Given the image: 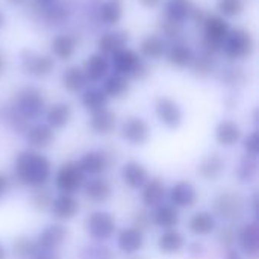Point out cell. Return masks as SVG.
Masks as SVG:
<instances>
[{"label": "cell", "instance_id": "6da1fadb", "mask_svg": "<svg viewBox=\"0 0 259 259\" xmlns=\"http://www.w3.org/2000/svg\"><path fill=\"white\" fill-rule=\"evenodd\" d=\"M14 176L20 185L41 188L52 178L50 159L36 152H21L14 162Z\"/></svg>", "mask_w": 259, "mask_h": 259}, {"label": "cell", "instance_id": "7a4b0ae2", "mask_svg": "<svg viewBox=\"0 0 259 259\" xmlns=\"http://www.w3.org/2000/svg\"><path fill=\"white\" fill-rule=\"evenodd\" d=\"M83 184H85V175L82 173L77 162L67 161L58 168L55 176V185L61 193L74 194L83 187Z\"/></svg>", "mask_w": 259, "mask_h": 259}, {"label": "cell", "instance_id": "3957f363", "mask_svg": "<svg viewBox=\"0 0 259 259\" xmlns=\"http://www.w3.org/2000/svg\"><path fill=\"white\" fill-rule=\"evenodd\" d=\"M214 209L222 219L228 222H237L244 215L246 200L241 194L235 191H225L215 197Z\"/></svg>", "mask_w": 259, "mask_h": 259}, {"label": "cell", "instance_id": "277c9868", "mask_svg": "<svg viewBox=\"0 0 259 259\" xmlns=\"http://www.w3.org/2000/svg\"><path fill=\"white\" fill-rule=\"evenodd\" d=\"M85 228L91 238L97 241H105L115 234L117 223H115V217L111 212L94 211L87 217Z\"/></svg>", "mask_w": 259, "mask_h": 259}, {"label": "cell", "instance_id": "5b68a950", "mask_svg": "<svg viewBox=\"0 0 259 259\" xmlns=\"http://www.w3.org/2000/svg\"><path fill=\"white\" fill-rule=\"evenodd\" d=\"M44 109V99L41 93L35 88L23 90L17 97V114L24 120L36 118Z\"/></svg>", "mask_w": 259, "mask_h": 259}, {"label": "cell", "instance_id": "8992f818", "mask_svg": "<svg viewBox=\"0 0 259 259\" xmlns=\"http://www.w3.org/2000/svg\"><path fill=\"white\" fill-rule=\"evenodd\" d=\"M68 237V229L67 226H64L62 223H53L50 226H47L46 229H42L38 234L36 246L39 250H49V252H55L56 249H59L62 246V243L67 240Z\"/></svg>", "mask_w": 259, "mask_h": 259}, {"label": "cell", "instance_id": "52a82bcc", "mask_svg": "<svg viewBox=\"0 0 259 259\" xmlns=\"http://www.w3.org/2000/svg\"><path fill=\"white\" fill-rule=\"evenodd\" d=\"M150 137L149 124L141 117H131L121 126V138L134 146H143Z\"/></svg>", "mask_w": 259, "mask_h": 259}, {"label": "cell", "instance_id": "ba28073f", "mask_svg": "<svg viewBox=\"0 0 259 259\" xmlns=\"http://www.w3.org/2000/svg\"><path fill=\"white\" fill-rule=\"evenodd\" d=\"M253 42L249 32L237 29L225 38V52L231 58H244L252 52Z\"/></svg>", "mask_w": 259, "mask_h": 259}, {"label": "cell", "instance_id": "9c48e42d", "mask_svg": "<svg viewBox=\"0 0 259 259\" xmlns=\"http://www.w3.org/2000/svg\"><path fill=\"white\" fill-rule=\"evenodd\" d=\"M77 164L83 175H90L96 178L99 175H103L108 170V167L111 165V156L103 150H91V152H87L79 159Z\"/></svg>", "mask_w": 259, "mask_h": 259}, {"label": "cell", "instance_id": "30bf717a", "mask_svg": "<svg viewBox=\"0 0 259 259\" xmlns=\"http://www.w3.org/2000/svg\"><path fill=\"white\" fill-rule=\"evenodd\" d=\"M156 115L159 121L167 126L168 129H176L182 123V111L179 105L168 99V97H161L156 103Z\"/></svg>", "mask_w": 259, "mask_h": 259}, {"label": "cell", "instance_id": "8fae6325", "mask_svg": "<svg viewBox=\"0 0 259 259\" xmlns=\"http://www.w3.org/2000/svg\"><path fill=\"white\" fill-rule=\"evenodd\" d=\"M197 190L188 181L176 182L170 190V202L176 208H191L197 202Z\"/></svg>", "mask_w": 259, "mask_h": 259}, {"label": "cell", "instance_id": "7c38bea8", "mask_svg": "<svg viewBox=\"0 0 259 259\" xmlns=\"http://www.w3.org/2000/svg\"><path fill=\"white\" fill-rule=\"evenodd\" d=\"M79 202L77 199L73 196V194H64L61 193L58 197L53 199V203H52V214L56 220L59 222H67V220H71L77 215L79 212Z\"/></svg>", "mask_w": 259, "mask_h": 259}, {"label": "cell", "instance_id": "4fadbf2b", "mask_svg": "<svg viewBox=\"0 0 259 259\" xmlns=\"http://www.w3.org/2000/svg\"><path fill=\"white\" fill-rule=\"evenodd\" d=\"M144 243H146L144 232H141L134 226L121 229L117 235V246L126 255L138 253L144 247Z\"/></svg>", "mask_w": 259, "mask_h": 259}, {"label": "cell", "instance_id": "5bb4252c", "mask_svg": "<svg viewBox=\"0 0 259 259\" xmlns=\"http://www.w3.org/2000/svg\"><path fill=\"white\" fill-rule=\"evenodd\" d=\"M82 188H83L85 197L94 203H105L112 197V187L105 178L96 176L91 181L85 182Z\"/></svg>", "mask_w": 259, "mask_h": 259}, {"label": "cell", "instance_id": "9a60e30c", "mask_svg": "<svg viewBox=\"0 0 259 259\" xmlns=\"http://www.w3.org/2000/svg\"><path fill=\"white\" fill-rule=\"evenodd\" d=\"M229 29L228 24L223 18L220 17H209L206 20V38H205V46L211 50H219L220 44L225 41L228 36Z\"/></svg>", "mask_w": 259, "mask_h": 259}, {"label": "cell", "instance_id": "2e32d148", "mask_svg": "<svg viewBox=\"0 0 259 259\" xmlns=\"http://www.w3.org/2000/svg\"><path fill=\"white\" fill-rule=\"evenodd\" d=\"M147 168L138 161H129L121 167V179L131 190H141L147 181Z\"/></svg>", "mask_w": 259, "mask_h": 259}, {"label": "cell", "instance_id": "e0dca14e", "mask_svg": "<svg viewBox=\"0 0 259 259\" xmlns=\"http://www.w3.org/2000/svg\"><path fill=\"white\" fill-rule=\"evenodd\" d=\"M115 68L121 76H137L143 67L140 56L132 50H118L115 52L114 59Z\"/></svg>", "mask_w": 259, "mask_h": 259}, {"label": "cell", "instance_id": "ac0fdd59", "mask_svg": "<svg viewBox=\"0 0 259 259\" xmlns=\"http://www.w3.org/2000/svg\"><path fill=\"white\" fill-rule=\"evenodd\" d=\"M217 228V220L214 214L208 211H199L194 212L188 220V231L197 237H206L212 234Z\"/></svg>", "mask_w": 259, "mask_h": 259}, {"label": "cell", "instance_id": "d6986e66", "mask_svg": "<svg viewBox=\"0 0 259 259\" xmlns=\"http://www.w3.org/2000/svg\"><path fill=\"white\" fill-rule=\"evenodd\" d=\"M238 244L241 250L249 255L255 256L259 250V228L256 223H246L237 234Z\"/></svg>", "mask_w": 259, "mask_h": 259}, {"label": "cell", "instance_id": "ffe728a7", "mask_svg": "<svg viewBox=\"0 0 259 259\" xmlns=\"http://www.w3.org/2000/svg\"><path fill=\"white\" fill-rule=\"evenodd\" d=\"M165 194V184L161 178H150L141 187V202L144 206H158Z\"/></svg>", "mask_w": 259, "mask_h": 259}, {"label": "cell", "instance_id": "44dd1931", "mask_svg": "<svg viewBox=\"0 0 259 259\" xmlns=\"http://www.w3.org/2000/svg\"><path fill=\"white\" fill-rule=\"evenodd\" d=\"M117 123V117L112 111L103 108L99 111H94L90 118V129L97 135H108L114 131Z\"/></svg>", "mask_w": 259, "mask_h": 259}, {"label": "cell", "instance_id": "7402d4cb", "mask_svg": "<svg viewBox=\"0 0 259 259\" xmlns=\"http://www.w3.org/2000/svg\"><path fill=\"white\" fill-rule=\"evenodd\" d=\"M26 140L33 149L42 150V149H47L53 143L55 132L49 124H35L27 131Z\"/></svg>", "mask_w": 259, "mask_h": 259}, {"label": "cell", "instance_id": "603a6c76", "mask_svg": "<svg viewBox=\"0 0 259 259\" xmlns=\"http://www.w3.org/2000/svg\"><path fill=\"white\" fill-rule=\"evenodd\" d=\"M185 247V237L176 229H165L158 238V250L165 255L179 253Z\"/></svg>", "mask_w": 259, "mask_h": 259}, {"label": "cell", "instance_id": "cb8c5ba5", "mask_svg": "<svg viewBox=\"0 0 259 259\" xmlns=\"http://www.w3.org/2000/svg\"><path fill=\"white\" fill-rule=\"evenodd\" d=\"M215 140L223 147L235 146L241 140V129L232 120H223L215 129Z\"/></svg>", "mask_w": 259, "mask_h": 259}, {"label": "cell", "instance_id": "d4e9b609", "mask_svg": "<svg viewBox=\"0 0 259 259\" xmlns=\"http://www.w3.org/2000/svg\"><path fill=\"white\" fill-rule=\"evenodd\" d=\"M181 222V214L173 205H158L152 215V223L162 229H175Z\"/></svg>", "mask_w": 259, "mask_h": 259}, {"label": "cell", "instance_id": "484cf974", "mask_svg": "<svg viewBox=\"0 0 259 259\" xmlns=\"http://www.w3.org/2000/svg\"><path fill=\"white\" fill-rule=\"evenodd\" d=\"M225 171V158L212 153L205 156L199 164V175L206 181H215L219 179Z\"/></svg>", "mask_w": 259, "mask_h": 259}, {"label": "cell", "instance_id": "4316f807", "mask_svg": "<svg viewBox=\"0 0 259 259\" xmlns=\"http://www.w3.org/2000/svg\"><path fill=\"white\" fill-rule=\"evenodd\" d=\"M71 106L68 103H56L47 111V124L52 129H61L71 120Z\"/></svg>", "mask_w": 259, "mask_h": 259}, {"label": "cell", "instance_id": "83f0119b", "mask_svg": "<svg viewBox=\"0 0 259 259\" xmlns=\"http://www.w3.org/2000/svg\"><path fill=\"white\" fill-rule=\"evenodd\" d=\"M106 71H108V61L102 55H93L85 62L83 74L88 80L97 82L106 74Z\"/></svg>", "mask_w": 259, "mask_h": 259}, {"label": "cell", "instance_id": "f1b7e54d", "mask_svg": "<svg viewBox=\"0 0 259 259\" xmlns=\"http://www.w3.org/2000/svg\"><path fill=\"white\" fill-rule=\"evenodd\" d=\"M193 12V3L190 0H170L167 3V17L168 21L179 23L185 20Z\"/></svg>", "mask_w": 259, "mask_h": 259}, {"label": "cell", "instance_id": "f546056e", "mask_svg": "<svg viewBox=\"0 0 259 259\" xmlns=\"http://www.w3.org/2000/svg\"><path fill=\"white\" fill-rule=\"evenodd\" d=\"M36 241L29 237H18L12 243V255L17 259H30L38 252Z\"/></svg>", "mask_w": 259, "mask_h": 259}, {"label": "cell", "instance_id": "4dcf8cb0", "mask_svg": "<svg viewBox=\"0 0 259 259\" xmlns=\"http://www.w3.org/2000/svg\"><path fill=\"white\" fill-rule=\"evenodd\" d=\"M74 49H76V41L73 36L70 35H59L53 39L52 42V50L53 53L62 59V61H67L73 56L74 53Z\"/></svg>", "mask_w": 259, "mask_h": 259}, {"label": "cell", "instance_id": "1f68e13d", "mask_svg": "<svg viewBox=\"0 0 259 259\" xmlns=\"http://www.w3.org/2000/svg\"><path fill=\"white\" fill-rule=\"evenodd\" d=\"M85 82H87V77H85L83 71L79 70L77 67H71L62 74V85L70 93L80 91L85 87Z\"/></svg>", "mask_w": 259, "mask_h": 259}, {"label": "cell", "instance_id": "d6a6232c", "mask_svg": "<svg viewBox=\"0 0 259 259\" xmlns=\"http://www.w3.org/2000/svg\"><path fill=\"white\" fill-rule=\"evenodd\" d=\"M106 100H108V96L103 93V90H99V88H91L88 90L83 97H82V105L90 109V111H99V109H103L106 108Z\"/></svg>", "mask_w": 259, "mask_h": 259}, {"label": "cell", "instance_id": "836d02e7", "mask_svg": "<svg viewBox=\"0 0 259 259\" xmlns=\"http://www.w3.org/2000/svg\"><path fill=\"white\" fill-rule=\"evenodd\" d=\"M258 173V162H256V156H250L246 155L244 158H241L238 167H237V178L241 182H250Z\"/></svg>", "mask_w": 259, "mask_h": 259}, {"label": "cell", "instance_id": "e575fe53", "mask_svg": "<svg viewBox=\"0 0 259 259\" xmlns=\"http://www.w3.org/2000/svg\"><path fill=\"white\" fill-rule=\"evenodd\" d=\"M127 90H129V85H127L126 77L121 74H115L106 80L103 93L109 97H121L127 93Z\"/></svg>", "mask_w": 259, "mask_h": 259}, {"label": "cell", "instance_id": "d590c367", "mask_svg": "<svg viewBox=\"0 0 259 259\" xmlns=\"http://www.w3.org/2000/svg\"><path fill=\"white\" fill-rule=\"evenodd\" d=\"M29 65L26 67L27 73L36 74V76H46L53 68V61L47 56H36L35 59H24Z\"/></svg>", "mask_w": 259, "mask_h": 259}, {"label": "cell", "instance_id": "8d00e7d4", "mask_svg": "<svg viewBox=\"0 0 259 259\" xmlns=\"http://www.w3.org/2000/svg\"><path fill=\"white\" fill-rule=\"evenodd\" d=\"M30 203L32 206L39 211V212H46V211H50L52 208V203H53V196L52 193L41 187V188H36V191L32 194V199H30Z\"/></svg>", "mask_w": 259, "mask_h": 259}, {"label": "cell", "instance_id": "74e56055", "mask_svg": "<svg viewBox=\"0 0 259 259\" xmlns=\"http://www.w3.org/2000/svg\"><path fill=\"white\" fill-rule=\"evenodd\" d=\"M165 50V42L159 36H147L143 44H141V52L149 56V58H158L164 53Z\"/></svg>", "mask_w": 259, "mask_h": 259}, {"label": "cell", "instance_id": "f35d334b", "mask_svg": "<svg viewBox=\"0 0 259 259\" xmlns=\"http://www.w3.org/2000/svg\"><path fill=\"white\" fill-rule=\"evenodd\" d=\"M100 17L106 24H114L121 17V5L118 0H108L100 11Z\"/></svg>", "mask_w": 259, "mask_h": 259}, {"label": "cell", "instance_id": "ab89813d", "mask_svg": "<svg viewBox=\"0 0 259 259\" xmlns=\"http://www.w3.org/2000/svg\"><path fill=\"white\" fill-rule=\"evenodd\" d=\"M168 58L175 65L185 67L187 64L191 62L193 55H191V50L188 47H185V46H173V49L168 53Z\"/></svg>", "mask_w": 259, "mask_h": 259}, {"label": "cell", "instance_id": "60d3db41", "mask_svg": "<svg viewBox=\"0 0 259 259\" xmlns=\"http://www.w3.org/2000/svg\"><path fill=\"white\" fill-rule=\"evenodd\" d=\"M124 42V36H121L120 33H106L100 41H99V47L103 52H118L121 50V46Z\"/></svg>", "mask_w": 259, "mask_h": 259}, {"label": "cell", "instance_id": "b9f144b4", "mask_svg": "<svg viewBox=\"0 0 259 259\" xmlns=\"http://www.w3.org/2000/svg\"><path fill=\"white\" fill-rule=\"evenodd\" d=\"M82 258L83 259H117L115 255L106 247V246H100V244H94V246H88L83 249L82 252Z\"/></svg>", "mask_w": 259, "mask_h": 259}, {"label": "cell", "instance_id": "7bdbcfd3", "mask_svg": "<svg viewBox=\"0 0 259 259\" xmlns=\"http://www.w3.org/2000/svg\"><path fill=\"white\" fill-rule=\"evenodd\" d=\"M132 223H134V228H137V229H140L141 232H144L146 229L150 228V225H152V217H150L149 211H146V209H138V211H135L134 215H132Z\"/></svg>", "mask_w": 259, "mask_h": 259}, {"label": "cell", "instance_id": "ee69618b", "mask_svg": "<svg viewBox=\"0 0 259 259\" xmlns=\"http://www.w3.org/2000/svg\"><path fill=\"white\" fill-rule=\"evenodd\" d=\"M219 9L222 14L234 17L238 15L243 11V2L241 0H220L219 2Z\"/></svg>", "mask_w": 259, "mask_h": 259}, {"label": "cell", "instance_id": "f6af8a7d", "mask_svg": "<svg viewBox=\"0 0 259 259\" xmlns=\"http://www.w3.org/2000/svg\"><path fill=\"white\" fill-rule=\"evenodd\" d=\"M235 238H237V234H235V231L231 226H225L220 231V234H219V243L225 249H232L234 243H235Z\"/></svg>", "mask_w": 259, "mask_h": 259}, {"label": "cell", "instance_id": "bcb514c9", "mask_svg": "<svg viewBox=\"0 0 259 259\" xmlns=\"http://www.w3.org/2000/svg\"><path fill=\"white\" fill-rule=\"evenodd\" d=\"M244 150L250 156H258L259 153V135L258 132H252L244 140Z\"/></svg>", "mask_w": 259, "mask_h": 259}, {"label": "cell", "instance_id": "7dc6e473", "mask_svg": "<svg viewBox=\"0 0 259 259\" xmlns=\"http://www.w3.org/2000/svg\"><path fill=\"white\" fill-rule=\"evenodd\" d=\"M30 259H61V256L56 252H49V250H38Z\"/></svg>", "mask_w": 259, "mask_h": 259}, {"label": "cell", "instance_id": "c3c4849f", "mask_svg": "<svg viewBox=\"0 0 259 259\" xmlns=\"http://www.w3.org/2000/svg\"><path fill=\"white\" fill-rule=\"evenodd\" d=\"M8 190H9V179L5 175L0 173V200L5 197V194L8 193Z\"/></svg>", "mask_w": 259, "mask_h": 259}, {"label": "cell", "instance_id": "681fc988", "mask_svg": "<svg viewBox=\"0 0 259 259\" xmlns=\"http://www.w3.org/2000/svg\"><path fill=\"white\" fill-rule=\"evenodd\" d=\"M188 252H190L193 256L199 258V256L203 253V246H202L200 243H191L190 247H188Z\"/></svg>", "mask_w": 259, "mask_h": 259}, {"label": "cell", "instance_id": "f907efd6", "mask_svg": "<svg viewBox=\"0 0 259 259\" xmlns=\"http://www.w3.org/2000/svg\"><path fill=\"white\" fill-rule=\"evenodd\" d=\"M225 259H243L241 255L235 250V249H228L226 250V255H225Z\"/></svg>", "mask_w": 259, "mask_h": 259}, {"label": "cell", "instance_id": "816d5d0a", "mask_svg": "<svg viewBox=\"0 0 259 259\" xmlns=\"http://www.w3.org/2000/svg\"><path fill=\"white\" fill-rule=\"evenodd\" d=\"M162 0H141V3L144 5V6H149V8H152V6H156V5H159Z\"/></svg>", "mask_w": 259, "mask_h": 259}, {"label": "cell", "instance_id": "f5cc1de1", "mask_svg": "<svg viewBox=\"0 0 259 259\" xmlns=\"http://www.w3.org/2000/svg\"><path fill=\"white\" fill-rule=\"evenodd\" d=\"M8 256V253H6V249H5V246L0 243V259H6Z\"/></svg>", "mask_w": 259, "mask_h": 259}, {"label": "cell", "instance_id": "db71d44e", "mask_svg": "<svg viewBox=\"0 0 259 259\" xmlns=\"http://www.w3.org/2000/svg\"><path fill=\"white\" fill-rule=\"evenodd\" d=\"M8 2H11V3H15V5H20V3H23V2H26V0H8Z\"/></svg>", "mask_w": 259, "mask_h": 259}, {"label": "cell", "instance_id": "11a10c76", "mask_svg": "<svg viewBox=\"0 0 259 259\" xmlns=\"http://www.w3.org/2000/svg\"><path fill=\"white\" fill-rule=\"evenodd\" d=\"M3 23H5V17H3V14L0 12V27L3 26Z\"/></svg>", "mask_w": 259, "mask_h": 259}, {"label": "cell", "instance_id": "9f6ffc18", "mask_svg": "<svg viewBox=\"0 0 259 259\" xmlns=\"http://www.w3.org/2000/svg\"><path fill=\"white\" fill-rule=\"evenodd\" d=\"M38 2H42V3H46V2H50V0H38Z\"/></svg>", "mask_w": 259, "mask_h": 259}, {"label": "cell", "instance_id": "6f0895ef", "mask_svg": "<svg viewBox=\"0 0 259 259\" xmlns=\"http://www.w3.org/2000/svg\"><path fill=\"white\" fill-rule=\"evenodd\" d=\"M0 68H2V58H0Z\"/></svg>", "mask_w": 259, "mask_h": 259}, {"label": "cell", "instance_id": "680465c9", "mask_svg": "<svg viewBox=\"0 0 259 259\" xmlns=\"http://www.w3.org/2000/svg\"><path fill=\"white\" fill-rule=\"evenodd\" d=\"M132 259H144V258H132Z\"/></svg>", "mask_w": 259, "mask_h": 259}]
</instances>
